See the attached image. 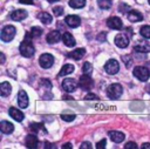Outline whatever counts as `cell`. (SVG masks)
I'll return each mask as SVG.
<instances>
[{
  "label": "cell",
  "mask_w": 150,
  "mask_h": 149,
  "mask_svg": "<svg viewBox=\"0 0 150 149\" xmlns=\"http://www.w3.org/2000/svg\"><path fill=\"white\" fill-rule=\"evenodd\" d=\"M128 19H129V21H131V22H138V21H142L143 15H142L138 11L132 9V11H129V13H128Z\"/></svg>",
  "instance_id": "obj_20"
},
{
  "label": "cell",
  "mask_w": 150,
  "mask_h": 149,
  "mask_svg": "<svg viewBox=\"0 0 150 149\" xmlns=\"http://www.w3.org/2000/svg\"><path fill=\"white\" fill-rule=\"evenodd\" d=\"M66 23L69 26V27H77L80 23H81V19L77 16V15H68L66 16Z\"/></svg>",
  "instance_id": "obj_19"
},
{
  "label": "cell",
  "mask_w": 150,
  "mask_h": 149,
  "mask_svg": "<svg viewBox=\"0 0 150 149\" xmlns=\"http://www.w3.org/2000/svg\"><path fill=\"white\" fill-rule=\"evenodd\" d=\"M124 149H138V147H137V144L135 142H128L124 145Z\"/></svg>",
  "instance_id": "obj_36"
},
{
  "label": "cell",
  "mask_w": 150,
  "mask_h": 149,
  "mask_svg": "<svg viewBox=\"0 0 150 149\" xmlns=\"http://www.w3.org/2000/svg\"><path fill=\"white\" fill-rule=\"evenodd\" d=\"M84 99H86V100H98V97H97L95 94H88Z\"/></svg>",
  "instance_id": "obj_39"
},
{
  "label": "cell",
  "mask_w": 150,
  "mask_h": 149,
  "mask_svg": "<svg viewBox=\"0 0 150 149\" xmlns=\"http://www.w3.org/2000/svg\"><path fill=\"white\" fill-rule=\"evenodd\" d=\"M135 50L137 53H148V52H150V42L146 41V40L141 41L139 43H137L135 46Z\"/></svg>",
  "instance_id": "obj_16"
},
{
  "label": "cell",
  "mask_w": 150,
  "mask_h": 149,
  "mask_svg": "<svg viewBox=\"0 0 150 149\" xmlns=\"http://www.w3.org/2000/svg\"><path fill=\"white\" fill-rule=\"evenodd\" d=\"M80 148H81V149H91V144H90L89 142H83Z\"/></svg>",
  "instance_id": "obj_38"
},
{
  "label": "cell",
  "mask_w": 150,
  "mask_h": 149,
  "mask_svg": "<svg viewBox=\"0 0 150 149\" xmlns=\"http://www.w3.org/2000/svg\"><path fill=\"white\" fill-rule=\"evenodd\" d=\"M107 26L109 28H112V29H121L123 27V23H122V20L117 16H110L108 20H107Z\"/></svg>",
  "instance_id": "obj_9"
},
{
  "label": "cell",
  "mask_w": 150,
  "mask_h": 149,
  "mask_svg": "<svg viewBox=\"0 0 150 149\" xmlns=\"http://www.w3.org/2000/svg\"><path fill=\"white\" fill-rule=\"evenodd\" d=\"M19 2L26 4V5H32V4H33V0H19Z\"/></svg>",
  "instance_id": "obj_42"
},
{
  "label": "cell",
  "mask_w": 150,
  "mask_h": 149,
  "mask_svg": "<svg viewBox=\"0 0 150 149\" xmlns=\"http://www.w3.org/2000/svg\"><path fill=\"white\" fill-rule=\"evenodd\" d=\"M0 130L2 134H11L14 130V126L9 121H1L0 122Z\"/></svg>",
  "instance_id": "obj_17"
},
{
  "label": "cell",
  "mask_w": 150,
  "mask_h": 149,
  "mask_svg": "<svg viewBox=\"0 0 150 149\" xmlns=\"http://www.w3.org/2000/svg\"><path fill=\"white\" fill-rule=\"evenodd\" d=\"M29 33H30V35L33 38H38V36H40L42 34V29L40 27H32V29H30Z\"/></svg>",
  "instance_id": "obj_29"
},
{
  "label": "cell",
  "mask_w": 150,
  "mask_h": 149,
  "mask_svg": "<svg viewBox=\"0 0 150 149\" xmlns=\"http://www.w3.org/2000/svg\"><path fill=\"white\" fill-rule=\"evenodd\" d=\"M25 142H26V147H27V148H30V149H35V148H38V145H39V140H38V137H36V135H34V134L27 135Z\"/></svg>",
  "instance_id": "obj_12"
},
{
  "label": "cell",
  "mask_w": 150,
  "mask_h": 149,
  "mask_svg": "<svg viewBox=\"0 0 150 149\" xmlns=\"http://www.w3.org/2000/svg\"><path fill=\"white\" fill-rule=\"evenodd\" d=\"M20 53L21 55H23L25 57H30L34 55L35 53V48L32 43V40H23L20 45Z\"/></svg>",
  "instance_id": "obj_1"
},
{
  "label": "cell",
  "mask_w": 150,
  "mask_h": 149,
  "mask_svg": "<svg viewBox=\"0 0 150 149\" xmlns=\"http://www.w3.org/2000/svg\"><path fill=\"white\" fill-rule=\"evenodd\" d=\"M8 113H9V115H11L15 121H22V120H23V114H22V111H20L18 108L11 107Z\"/></svg>",
  "instance_id": "obj_23"
},
{
  "label": "cell",
  "mask_w": 150,
  "mask_h": 149,
  "mask_svg": "<svg viewBox=\"0 0 150 149\" xmlns=\"http://www.w3.org/2000/svg\"><path fill=\"white\" fill-rule=\"evenodd\" d=\"M11 92H12V87H11V84H9V82H1V84H0V93H1V96H4V97H7L9 94H11Z\"/></svg>",
  "instance_id": "obj_22"
},
{
  "label": "cell",
  "mask_w": 150,
  "mask_h": 149,
  "mask_svg": "<svg viewBox=\"0 0 150 149\" xmlns=\"http://www.w3.org/2000/svg\"><path fill=\"white\" fill-rule=\"evenodd\" d=\"M142 149H150V143H144L142 145Z\"/></svg>",
  "instance_id": "obj_45"
},
{
  "label": "cell",
  "mask_w": 150,
  "mask_h": 149,
  "mask_svg": "<svg viewBox=\"0 0 150 149\" xmlns=\"http://www.w3.org/2000/svg\"><path fill=\"white\" fill-rule=\"evenodd\" d=\"M76 87H77V82H76L74 79H71V77H66V79L62 81V88H63L66 92H68V93L74 92V90L76 89Z\"/></svg>",
  "instance_id": "obj_8"
},
{
  "label": "cell",
  "mask_w": 150,
  "mask_h": 149,
  "mask_svg": "<svg viewBox=\"0 0 150 149\" xmlns=\"http://www.w3.org/2000/svg\"><path fill=\"white\" fill-rule=\"evenodd\" d=\"M62 148H63V149H71L73 147H71V144H70V143H64V144L62 145Z\"/></svg>",
  "instance_id": "obj_44"
},
{
  "label": "cell",
  "mask_w": 150,
  "mask_h": 149,
  "mask_svg": "<svg viewBox=\"0 0 150 149\" xmlns=\"http://www.w3.org/2000/svg\"><path fill=\"white\" fill-rule=\"evenodd\" d=\"M61 118L63 121H66V122H71L73 120H75V115L74 114H62Z\"/></svg>",
  "instance_id": "obj_32"
},
{
  "label": "cell",
  "mask_w": 150,
  "mask_h": 149,
  "mask_svg": "<svg viewBox=\"0 0 150 149\" xmlns=\"http://www.w3.org/2000/svg\"><path fill=\"white\" fill-rule=\"evenodd\" d=\"M39 62H40V66H41L42 68H46V69H47V68H50V67L53 66V63H54V57H53L52 54L46 53V54H42V55L40 56Z\"/></svg>",
  "instance_id": "obj_6"
},
{
  "label": "cell",
  "mask_w": 150,
  "mask_h": 149,
  "mask_svg": "<svg viewBox=\"0 0 150 149\" xmlns=\"http://www.w3.org/2000/svg\"><path fill=\"white\" fill-rule=\"evenodd\" d=\"M98 41H104V39H105V34L104 33H101L100 35H98Z\"/></svg>",
  "instance_id": "obj_43"
},
{
  "label": "cell",
  "mask_w": 150,
  "mask_h": 149,
  "mask_svg": "<svg viewBox=\"0 0 150 149\" xmlns=\"http://www.w3.org/2000/svg\"><path fill=\"white\" fill-rule=\"evenodd\" d=\"M69 6L73 8H82L86 6V0H70Z\"/></svg>",
  "instance_id": "obj_26"
},
{
  "label": "cell",
  "mask_w": 150,
  "mask_h": 149,
  "mask_svg": "<svg viewBox=\"0 0 150 149\" xmlns=\"http://www.w3.org/2000/svg\"><path fill=\"white\" fill-rule=\"evenodd\" d=\"M79 84L82 89L84 90H90L94 86V81L93 79L89 76V74H83L81 77H80V81H79Z\"/></svg>",
  "instance_id": "obj_5"
},
{
  "label": "cell",
  "mask_w": 150,
  "mask_h": 149,
  "mask_svg": "<svg viewBox=\"0 0 150 149\" xmlns=\"http://www.w3.org/2000/svg\"><path fill=\"white\" fill-rule=\"evenodd\" d=\"M45 148H56V145L50 144V142H45Z\"/></svg>",
  "instance_id": "obj_41"
},
{
  "label": "cell",
  "mask_w": 150,
  "mask_h": 149,
  "mask_svg": "<svg viewBox=\"0 0 150 149\" xmlns=\"http://www.w3.org/2000/svg\"><path fill=\"white\" fill-rule=\"evenodd\" d=\"M82 70H83V73L84 74H91V72H93V67H91V63H89V62H84L83 63V66H82Z\"/></svg>",
  "instance_id": "obj_30"
},
{
  "label": "cell",
  "mask_w": 150,
  "mask_h": 149,
  "mask_svg": "<svg viewBox=\"0 0 150 149\" xmlns=\"http://www.w3.org/2000/svg\"><path fill=\"white\" fill-rule=\"evenodd\" d=\"M47 1H49V2H55V1H59V0H47Z\"/></svg>",
  "instance_id": "obj_47"
},
{
  "label": "cell",
  "mask_w": 150,
  "mask_h": 149,
  "mask_svg": "<svg viewBox=\"0 0 150 149\" xmlns=\"http://www.w3.org/2000/svg\"><path fill=\"white\" fill-rule=\"evenodd\" d=\"M41 83H43V84H45V87H47V88H50V87H52V84H50V82H49L48 80H42V81H41Z\"/></svg>",
  "instance_id": "obj_40"
},
{
  "label": "cell",
  "mask_w": 150,
  "mask_h": 149,
  "mask_svg": "<svg viewBox=\"0 0 150 149\" xmlns=\"http://www.w3.org/2000/svg\"><path fill=\"white\" fill-rule=\"evenodd\" d=\"M73 72H74V66L70 65V63H67V65H64V66L61 68V70H60V73H59V76H66V75L71 74Z\"/></svg>",
  "instance_id": "obj_25"
},
{
  "label": "cell",
  "mask_w": 150,
  "mask_h": 149,
  "mask_svg": "<svg viewBox=\"0 0 150 149\" xmlns=\"http://www.w3.org/2000/svg\"><path fill=\"white\" fill-rule=\"evenodd\" d=\"M115 43H116V46L120 47V48H125V47L129 45V38H128L125 34L120 33V34H117V35L115 36Z\"/></svg>",
  "instance_id": "obj_10"
},
{
  "label": "cell",
  "mask_w": 150,
  "mask_h": 149,
  "mask_svg": "<svg viewBox=\"0 0 150 149\" xmlns=\"http://www.w3.org/2000/svg\"><path fill=\"white\" fill-rule=\"evenodd\" d=\"M97 5L101 9H109L111 7V0H97Z\"/></svg>",
  "instance_id": "obj_27"
},
{
  "label": "cell",
  "mask_w": 150,
  "mask_h": 149,
  "mask_svg": "<svg viewBox=\"0 0 150 149\" xmlns=\"http://www.w3.org/2000/svg\"><path fill=\"white\" fill-rule=\"evenodd\" d=\"M30 129H32L33 131H35V133H38L39 130L46 131V129L43 128V126H42L41 123H32V124H30Z\"/></svg>",
  "instance_id": "obj_31"
},
{
  "label": "cell",
  "mask_w": 150,
  "mask_h": 149,
  "mask_svg": "<svg viewBox=\"0 0 150 149\" xmlns=\"http://www.w3.org/2000/svg\"><path fill=\"white\" fill-rule=\"evenodd\" d=\"M109 137H110V140H111L112 142H115V143H121V142L124 140L125 135H124L123 133H121V131L112 130V131H109Z\"/></svg>",
  "instance_id": "obj_18"
},
{
  "label": "cell",
  "mask_w": 150,
  "mask_h": 149,
  "mask_svg": "<svg viewBox=\"0 0 150 149\" xmlns=\"http://www.w3.org/2000/svg\"><path fill=\"white\" fill-rule=\"evenodd\" d=\"M27 15H28V13L25 9H16L11 13V19L14 21H21V20L26 19Z\"/></svg>",
  "instance_id": "obj_15"
},
{
  "label": "cell",
  "mask_w": 150,
  "mask_h": 149,
  "mask_svg": "<svg viewBox=\"0 0 150 149\" xmlns=\"http://www.w3.org/2000/svg\"><path fill=\"white\" fill-rule=\"evenodd\" d=\"M105 143H107V141H105V138H103V140H101V141L96 144V148H97V149H102V148L105 147Z\"/></svg>",
  "instance_id": "obj_37"
},
{
  "label": "cell",
  "mask_w": 150,
  "mask_h": 149,
  "mask_svg": "<svg viewBox=\"0 0 150 149\" xmlns=\"http://www.w3.org/2000/svg\"><path fill=\"white\" fill-rule=\"evenodd\" d=\"M5 62V55L1 53V63H4Z\"/></svg>",
  "instance_id": "obj_46"
},
{
  "label": "cell",
  "mask_w": 150,
  "mask_h": 149,
  "mask_svg": "<svg viewBox=\"0 0 150 149\" xmlns=\"http://www.w3.org/2000/svg\"><path fill=\"white\" fill-rule=\"evenodd\" d=\"M122 60H123V62L125 63L127 67H130L131 63H132V60H131V56H130V55H124V56H122Z\"/></svg>",
  "instance_id": "obj_34"
},
{
  "label": "cell",
  "mask_w": 150,
  "mask_h": 149,
  "mask_svg": "<svg viewBox=\"0 0 150 149\" xmlns=\"http://www.w3.org/2000/svg\"><path fill=\"white\" fill-rule=\"evenodd\" d=\"M53 12H54L55 16H60V15L63 14V8H62L61 6H56V7L53 8Z\"/></svg>",
  "instance_id": "obj_35"
},
{
  "label": "cell",
  "mask_w": 150,
  "mask_h": 149,
  "mask_svg": "<svg viewBox=\"0 0 150 149\" xmlns=\"http://www.w3.org/2000/svg\"><path fill=\"white\" fill-rule=\"evenodd\" d=\"M62 40H63V43H64L67 47H74V46H75V39H74V36H73L70 33H68V32H66V33L62 35Z\"/></svg>",
  "instance_id": "obj_21"
},
{
  "label": "cell",
  "mask_w": 150,
  "mask_h": 149,
  "mask_svg": "<svg viewBox=\"0 0 150 149\" xmlns=\"http://www.w3.org/2000/svg\"><path fill=\"white\" fill-rule=\"evenodd\" d=\"M148 1H149V5H150V0H148Z\"/></svg>",
  "instance_id": "obj_48"
},
{
  "label": "cell",
  "mask_w": 150,
  "mask_h": 149,
  "mask_svg": "<svg viewBox=\"0 0 150 149\" xmlns=\"http://www.w3.org/2000/svg\"><path fill=\"white\" fill-rule=\"evenodd\" d=\"M15 33H16L15 27L12 26V25H7V26H5V27L2 28V31H1V35H0V36H1V40H2L4 42L12 41L13 38L15 36Z\"/></svg>",
  "instance_id": "obj_2"
},
{
  "label": "cell",
  "mask_w": 150,
  "mask_h": 149,
  "mask_svg": "<svg viewBox=\"0 0 150 149\" xmlns=\"http://www.w3.org/2000/svg\"><path fill=\"white\" fill-rule=\"evenodd\" d=\"M86 54V49L84 48H77V49H74L71 52H69L67 54V56L69 59H73V60H81Z\"/></svg>",
  "instance_id": "obj_14"
},
{
  "label": "cell",
  "mask_w": 150,
  "mask_h": 149,
  "mask_svg": "<svg viewBox=\"0 0 150 149\" xmlns=\"http://www.w3.org/2000/svg\"><path fill=\"white\" fill-rule=\"evenodd\" d=\"M122 93H123V88H122V86H121L120 83H112V84H110V86L108 87V89H107L108 96H109L110 99H112V100L120 99V96L122 95Z\"/></svg>",
  "instance_id": "obj_3"
},
{
  "label": "cell",
  "mask_w": 150,
  "mask_h": 149,
  "mask_svg": "<svg viewBox=\"0 0 150 149\" xmlns=\"http://www.w3.org/2000/svg\"><path fill=\"white\" fill-rule=\"evenodd\" d=\"M60 39H61V34H60L59 31H50V32L47 34V36H46V41H47L48 43H50V45L59 42Z\"/></svg>",
  "instance_id": "obj_13"
},
{
  "label": "cell",
  "mask_w": 150,
  "mask_h": 149,
  "mask_svg": "<svg viewBox=\"0 0 150 149\" xmlns=\"http://www.w3.org/2000/svg\"><path fill=\"white\" fill-rule=\"evenodd\" d=\"M28 95L25 90H20L18 93V104L20 108H27L28 107Z\"/></svg>",
  "instance_id": "obj_11"
},
{
  "label": "cell",
  "mask_w": 150,
  "mask_h": 149,
  "mask_svg": "<svg viewBox=\"0 0 150 149\" xmlns=\"http://www.w3.org/2000/svg\"><path fill=\"white\" fill-rule=\"evenodd\" d=\"M130 11V7L127 5V4H124V2H122L120 6H118V12L120 13H127V12H129Z\"/></svg>",
  "instance_id": "obj_33"
},
{
  "label": "cell",
  "mask_w": 150,
  "mask_h": 149,
  "mask_svg": "<svg viewBox=\"0 0 150 149\" xmlns=\"http://www.w3.org/2000/svg\"><path fill=\"white\" fill-rule=\"evenodd\" d=\"M38 18H39V20L42 22V23H45V25H49L50 22H52V15L49 14V13H47V12H41V13H39V15H38Z\"/></svg>",
  "instance_id": "obj_24"
},
{
  "label": "cell",
  "mask_w": 150,
  "mask_h": 149,
  "mask_svg": "<svg viewBox=\"0 0 150 149\" xmlns=\"http://www.w3.org/2000/svg\"><path fill=\"white\" fill-rule=\"evenodd\" d=\"M139 34L145 39H150V26H142L139 29Z\"/></svg>",
  "instance_id": "obj_28"
},
{
  "label": "cell",
  "mask_w": 150,
  "mask_h": 149,
  "mask_svg": "<svg viewBox=\"0 0 150 149\" xmlns=\"http://www.w3.org/2000/svg\"><path fill=\"white\" fill-rule=\"evenodd\" d=\"M104 70L108 74L114 75V74H116L120 70V65H118V62L116 60H112V59L111 60H108L107 63L104 65Z\"/></svg>",
  "instance_id": "obj_7"
},
{
  "label": "cell",
  "mask_w": 150,
  "mask_h": 149,
  "mask_svg": "<svg viewBox=\"0 0 150 149\" xmlns=\"http://www.w3.org/2000/svg\"><path fill=\"white\" fill-rule=\"evenodd\" d=\"M132 73H134V75H135V77H137V79L141 80V81H148V79H149V76H150L149 69L145 68V67H142V66L135 67L134 70H132Z\"/></svg>",
  "instance_id": "obj_4"
}]
</instances>
